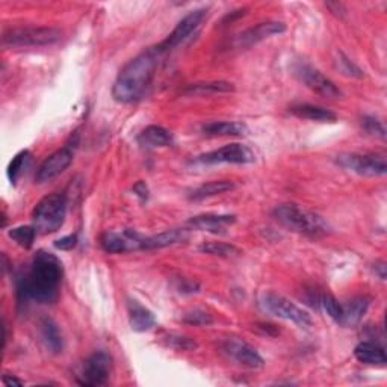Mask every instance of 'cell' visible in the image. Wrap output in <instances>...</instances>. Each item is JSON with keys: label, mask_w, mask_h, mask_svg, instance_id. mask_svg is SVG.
<instances>
[{"label": "cell", "mask_w": 387, "mask_h": 387, "mask_svg": "<svg viewBox=\"0 0 387 387\" xmlns=\"http://www.w3.org/2000/svg\"><path fill=\"white\" fill-rule=\"evenodd\" d=\"M64 277V268L55 254L38 251L29 268L17 280V295L21 303L34 301L50 304L56 301Z\"/></svg>", "instance_id": "6da1fadb"}, {"label": "cell", "mask_w": 387, "mask_h": 387, "mask_svg": "<svg viewBox=\"0 0 387 387\" xmlns=\"http://www.w3.org/2000/svg\"><path fill=\"white\" fill-rule=\"evenodd\" d=\"M160 53L152 47L139 53L118 73L112 87V97L118 103H133L141 99L152 83Z\"/></svg>", "instance_id": "7a4b0ae2"}, {"label": "cell", "mask_w": 387, "mask_h": 387, "mask_svg": "<svg viewBox=\"0 0 387 387\" xmlns=\"http://www.w3.org/2000/svg\"><path fill=\"white\" fill-rule=\"evenodd\" d=\"M274 218L283 224L286 229L306 234V236H324L328 233V224L319 215L299 208L298 204L286 203L277 206L273 212Z\"/></svg>", "instance_id": "3957f363"}, {"label": "cell", "mask_w": 387, "mask_h": 387, "mask_svg": "<svg viewBox=\"0 0 387 387\" xmlns=\"http://www.w3.org/2000/svg\"><path fill=\"white\" fill-rule=\"evenodd\" d=\"M67 215V198L62 194H50L41 198L32 212V221L37 232L42 234L55 233L62 227Z\"/></svg>", "instance_id": "277c9868"}, {"label": "cell", "mask_w": 387, "mask_h": 387, "mask_svg": "<svg viewBox=\"0 0 387 387\" xmlns=\"http://www.w3.org/2000/svg\"><path fill=\"white\" fill-rule=\"evenodd\" d=\"M62 38V32L56 28L29 26L14 28L6 30L2 42L6 47H30V46H50Z\"/></svg>", "instance_id": "5b68a950"}, {"label": "cell", "mask_w": 387, "mask_h": 387, "mask_svg": "<svg viewBox=\"0 0 387 387\" xmlns=\"http://www.w3.org/2000/svg\"><path fill=\"white\" fill-rule=\"evenodd\" d=\"M261 306L268 314H271L277 318H282L286 321H292L301 328H307L311 326V316L307 314L306 310L294 304L292 301H289L283 295H278L275 292H268L262 297Z\"/></svg>", "instance_id": "8992f818"}, {"label": "cell", "mask_w": 387, "mask_h": 387, "mask_svg": "<svg viewBox=\"0 0 387 387\" xmlns=\"http://www.w3.org/2000/svg\"><path fill=\"white\" fill-rule=\"evenodd\" d=\"M338 164L359 176L377 177L386 174L387 159L383 153H345L338 156Z\"/></svg>", "instance_id": "52a82bcc"}, {"label": "cell", "mask_w": 387, "mask_h": 387, "mask_svg": "<svg viewBox=\"0 0 387 387\" xmlns=\"http://www.w3.org/2000/svg\"><path fill=\"white\" fill-rule=\"evenodd\" d=\"M112 369V359L105 351H95L85 360L81 375H78V383L81 386L95 387L105 386L109 381V375Z\"/></svg>", "instance_id": "ba28073f"}, {"label": "cell", "mask_w": 387, "mask_h": 387, "mask_svg": "<svg viewBox=\"0 0 387 387\" xmlns=\"http://www.w3.org/2000/svg\"><path fill=\"white\" fill-rule=\"evenodd\" d=\"M147 236L135 230L105 232L100 238V245L106 253H129L136 250H145Z\"/></svg>", "instance_id": "9c48e42d"}, {"label": "cell", "mask_w": 387, "mask_h": 387, "mask_svg": "<svg viewBox=\"0 0 387 387\" xmlns=\"http://www.w3.org/2000/svg\"><path fill=\"white\" fill-rule=\"evenodd\" d=\"M197 162L201 164H253L256 160V155L253 153V150L250 147H246L244 144L234 143L224 145L218 150H213V152L200 155L197 159Z\"/></svg>", "instance_id": "30bf717a"}, {"label": "cell", "mask_w": 387, "mask_h": 387, "mask_svg": "<svg viewBox=\"0 0 387 387\" xmlns=\"http://www.w3.org/2000/svg\"><path fill=\"white\" fill-rule=\"evenodd\" d=\"M295 74L309 90L316 93L321 97H326V99H338V97L342 95L335 82L328 79L326 74H322L315 67L309 66V64H299V66H297Z\"/></svg>", "instance_id": "8fae6325"}, {"label": "cell", "mask_w": 387, "mask_h": 387, "mask_svg": "<svg viewBox=\"0 0 387 387\" xmlns=\"http://www.w3.org/2000/svg\"><path fill=\"white\" fill-rule=\"evenodd\" d=\"M73 157H74V147L71 143H69L62 148L56 150L55 153H52L44 162L40 165L35 180L38 181V184H44V181L58 177L71 165Z\"/></svg>", "instance_id": "7c38bea8"}, {"label": "cell", "mask_w": 387, "mask_h": 387, "mask_svg": "<svg viewBox=\"0 0 387 387\" xmlns=\"http://www.w3.org/2000/svg\"><path fill=\"white\" fill-rule=\"evenodd\" d=\"M204 16H206V11L204 9L192 11V13H189L185 18H181L179 21V25L174 28V30L171 32V34L162 42H159L155 49L160 53V55H162L164 52L177 47L180 42H184L192 34V32L201 25Z\"/></svg>", "instance_id": "4fadbf2b"}, {"label": "cell", "mask_w": 387, "mask_h": 387, "mask_svg": "<svg viewBox=\"0 0 387 387\" xmlns=\"http://www.w3.org/2000/svg\"><path fill=\"white\" fill-rule=\"evenodd\" d=\"M222 350L227 356H230L232 359H234L239 364H244V367L246 368L250 369L263 368V359L261 357V354L244 340H239L236 338L225 339L222 343Z\"/></svg>", "instance_id": "5bb4252c"}, {"label": "cell", "mask_w": 387, "mask_h": 387, "mask_svg": "<svg viewBox=\"0 0 387 387\" xmlns=\"http://www.w3.org/2000/svg\"><path fill=\"white\" fill-rule=\"evenodd\" d=\"M286 30L285 23H280V21H263V23L256 25L254 28L246 29L245 32L236 38V42L241 47H250L256 42H261L265 38H270L273 35L282 34V32Z\"/></svg>", "instance_id": "9a60e30c"}, {"label": "cell", "mask_w": 387, "mask_h": 387, "mask_svg": "<svg viewBox=\"0 0 387 387\" xmlns=\"http://www.w3.org/2000/svg\"><path fill=\"white\" fill-rule=\"evenodd\" d=\"M234 222H236L234 215H213V213L198 215V217H194L188 221L191 227L203 230V232H210V233H224V230Z\"/></svg>", "instance_id": "2e32d148"}, {"label": "cell", "mask_w": 387, "mask_h": 387, "mask_svg": "<svg viewBox=\"0 0 387 387\" xmlns=\"http://www.w3.org/2000/svg\"><path fill=\"white\" fill-rule=\"evenodd\" d=\"M290 114H294L298 118H303V120L310 121H318V123H335L338 120V115L327 109V107L310 105V103H301L294 105L289 107Z\"/></svg>", "instance_id": "e0dca14e"}, {"label": "cell", "mask_w": 387, "mask_h": 387, "mask_svg": "<svg viewBox=\"0 0 387 387\" xmlns=\"http://www.w3.org/2000/svg\"><path fill=\"white\" fill-rule=\"evenodd\" d=\"M354 356H356V359L360 363L369 364V367H384L387 362L384 348L380 347L379 343L369 340L360 342L359 345L354 348Z\"/></svg>", "instance_id": "ac0fdd59"}, {"label": "cell", "mask_w": 387, "mask_h": 387, "mask_svg": "<svg viewBox=\"0 0 387 387\" xmlns=\"http://www.w3.org/2000/svg\"><path fill=\"white\" fill-rule=\"evenodd\" d=\"M129 322H131L132 330L143 333L155 327L156 318L152 311L143 304H139L138 301H131L129 303Z\"/></svg>", "instance_id": "d6986e66"}, {"label": "cell", "mask_w": 387, "mask_h": 387, "mask_svg": "<svg viewBox=\"0 0 387 387\" xmlns=\"http://www.w3.org/2000/svg\"><path fill=\"white\" fill-rule=\"evenodd\" d=\"M173 135L162 126H147L144 131L139 133L138 143L145 147H169L173 144Z\"/></svg>", "instance_id": "ffe728a7"}, {"label": "cell", "mask_w": 387, "mask_h": 387, "mask_svg": "<svg viewBox=\"0 0 387 387\" xmlns=\"http://www.w3.org/2000/svg\"><path fill=\"white\" fill-rule=\"evenodd\" d=\"M371 304V299L368 297H356L347 304L342 306L343 315H342V326H356L363 319L364 314H367Z\"/></svg>", "instance_id": "44dd1931"}, {"label": "cell", "mask_w": 387, "mask_h": 387, "mask_svg": "<svg viewBox=\"0 0 387 387\" xmlns=\"http://www.w3.org/2000/svg\"><path fill=\"white\" fill-rule=\"evenodd\" d=\"M41 340L52 354H59L64 348V339L58 324L50 318H44L40 322Z\"/></svg>", "instance_id": "7402d4cb"}, {"label": "cell", "mask_w": 387, "mask_h": 387, "mask_svg": "<svg viewBox=\"0 0 387 387\" xmlns=\"http://www.w3.org/2000/svg\"><path fill=\"white\" fill-rule=\"evenodd\" d=\"M204 135L209 136H244L249 129L244 123L238 121H212L201 127Z\"/></svg>", "instance_id": "603a6c76"}, {"label": "cell", "mask_w": 387, "mask_h": 387, "mask_svg": "<svg viewBox=\"0 0 387 387\" xmlns=\"http://www.w3.org/2000/svg\"><path fill=\"white\" fill-rule=\"evenodd\" d=\"M234 85L225 81H213V82H198L188 85L184 90V94L188 95H204V94H218V93H233Z\"/></svg>", "instance_id": "cb8c5ba5"}, {"label": "cell", "mask_w": 387, "mask_h": 387, "mask_svg": "<svg viewBox=\"0 0 387 387\" xmlns=\"http://www.w3.org/2000/svg\"><path fill=\"white\" fill-rule=\"evenodd\" d=\"M232 189H234L233 181H230V180H213V181H208V184L198 186L197 189H194L192 194L189 196V198L198 201V200L220 196V194L229 192Z\"/></svg>", "instance_id": "d4e9b609"}, {"label": "cell", "mask_w": 387, "mask_h": 387, "mask_svg": "<svg viewBox=\"0 0 387 387\" xmlns=\"http://www.w3.org/2000/svg\"><path fill=\"white\" fill-rule=\"evenodd\" d=\"M188 238L185 230H167L155 236H147L145 250L152 249H164V246H169L185 241Z\"/></svg>", "instance_id": "484cf974"}, {"label": "cell", "mask_w": 387, "mask_h": 387, "mask_svg": "<svg viewBox=\"0 0 387 387\" xmlns=\"http://www.w3.org/2000/svg\"><path fill=\"white\" fill-rule=\"evenodd\" d=\"M315 306L321 307L333 321H336L338 324H340L343 310H342V304L339 303V301L335 297L330 295V294L315 295Z\"/></svg>", "instance_id": "4316f807"}, {"label": "cell", "mask_w": 387, "mask_h": 387, "mask_svg": "<svg viewBox=\"0 0 387 387\" xmlns=\"http://www.w3.org/2000/svg\"><path fill=\"white\" fill-rule=\"evenodd\" d=\"M30 162V152L29 150H21L20 153H17L13 160H11L8 165V177L11 180V184H17V180L20 179L23 169L29 165Z\"/></svg>", "instance_id": "83f0119b"}, {"label": "cell", "mask_w": 387, "mask_h": 387, "mask_svg": "<svg viewBox=\"0 0 387 387\" xmlns=\"http://www.w3.org/2000/svg\"><path fill=\"white\" fill-rule=\"evenodd\" d=\"M8 234L11 239L16 241L20 246H23V249L28 250L32 245H34L37 229L34 227V225H20V227L11 229Z\"/></svg>", "instance_id": "f1b7e54d"}, {"label": "cell", "mask_w": 387, "mask_h": 387, "mask_svg": "<svg viewBox=\"0 0 387 387\" xmlns=\"http://www.w3.org/2000/svg\"><path fill=\"white\" fill-rule=\"evenodd\" d=\"M200 251L220 257H233L241 254L238 246L225 242H204L200 245Z\"/></svg>", "instance_id": "f546056e"}, {"label": "cell", "mask_w": 387, "mask_h": 387, "mask_svg": "<svg viewBox=\"0 0 387 387\" xmlns=\"http://www.w3.org/2000/svg\"><path fill=\"white\" fill-rule=\"evenodd\" d=\"M165 342L168 347L174 348L177 351H192L198 347V343L196 340L181 335H169L165 338Z\"/></svg>", "instance_id": "4dcf8cb0"}, {"label": "cell", "mask_w": 387, "mask_h": 387, "mask_svg": "<svg viewBox=\"0 0 387 387\" xmlns=\"http://www.w3.org/2000/svg\"><path fill=\"white\" fill-rule=\"evenodd\" d=\"M181 321L186 322V324H191V326H210L212 316L209 314H206V311L196 309V310H191V311H188V314H185L184 318H181Z\"/></svg>", "instance_id": "1f68e13d"}, {"label": "cell", "mask_w": 387, "mask_h": 387, "mask_svg": "<svg viewBox=\"0 0 387 387\" xmlns=\"http://www.w3.org/2000/svg\"><path fill=\"white\" fill-rule=\"evenodd\" d=\"M362 127L367 131L369 135H374L377 138L384 139L386 138V127L381 121L374 117H363L362 118Z\"/></svg>", "instance_id": "d6a6232c"}, {"label": "cell", "mask_w": 387, "mask_h": 387, "mask_svg": "<svg viewBox=\"0 0 387 387\" xmlns=\"http://www.w3.org/2000/svg\"><path fill=\"white\" fill-rule=\"evenodd\" d=\"M76 245H78V236H76V234L64 236V238L55 241V246H56V249H58V250H64V251H70V250H73Z\"/></svg>", "instance_id": "836d02e7"}, {"label": "cell", "mask_w": 387, "mask_h": 387, "mask_svg": "<svg viewBox=\"0 0 387 387\" xmlns=\"http://www.w3.org/2000/svg\"><path fill=\"white\" fill-rule=\"evenodd\" d=\"M340 64H342V66H345L342 70L345 71V73L348 74V76H352V78H363V71H362L357 66H354V64H352L350 59L343 58V59L340 61Z\"/></svg>", "instance_id": "e575fe53"}, {"label": "cell", "mask_w": 387, "mask_h": 387, "mask_svg": "<svg viewBox=\"0 0 387 387\" xmlns=\"http://www.w3.org/2000/svg\"><path fill=\"white\" fill-rule=\"evenodd\" d=\"M133 192L143 201H147V198H148V188H147V185L144 184V181H138V184L133 186Z\"/></svg>", "instance_id": "d590c367"}, {"label": "cell", "mask_w": 387, "mask_h": 387, "mask_svg": "<svg viewBox=\"0 0 387 387\" xmlns=\"http://www.w3.org/2000/svg\"><path fill=\"white\" fill-rule=\"evenodd\" d=\"M4 384L8 386V387H11V386H21L23 383H21L18 379L13 377V375H5V377H4Z\"/></svg>", "instance_id": "8d00e7d4"}, {"label": "cell", "mask_w": 387, "mask_h": 387, "mask_svg": "<svg viewBox=\"0 0 387 387\" xmlns=\"http://www.w3.org/2000/svg\"><path fill=\"white\" fill-rule=\"evenodd\" d=\"M375 271H377V273L380 274L381 280H384V278H386V263H384V262L375 263Z\"/></svg>", "instance_id": "74e56055"}]
</instances>
